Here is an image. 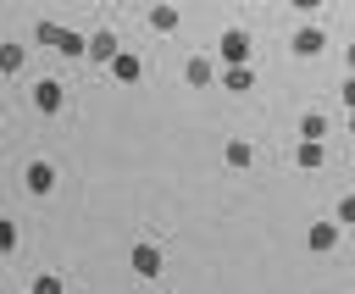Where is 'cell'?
Returning <instances> with one entry per match:
<instances>
[{
  "label": "cell",
  "instance_id": "19",
  "mask_svg": "<svg viewBox=\"0 0 355 294\" xmlns=\"http://www.w3.org/2000/svg\"><path fill=\"white\" fill-rule=\"evenodd\" d=\"M288 6H294V11H322L327 0H288Z\"/></svg>",
  "mask_w": 355,
  "mask_h": 294
},
{
  "label": "cell",
  "instance_id": "13",
  "mask_svg": "<svg viewBox=\"0 0 355 294\" xmlns=\"http://www.w3.org/2000/svg\"><path fill=\"white\" fill-rule=\"evenodd\" d=\"M150 28H155V33H172V28H178V6H155V11H150Z\"/></svg>",
  "mask_w": 355,
  "mask_h": 294
},
{
  "label": "cell",
  "instance_id": "2",
  "mask_svg": "<svg viewBox=\"0 0 355 294\" xmlns=\"http://www.w3.org/2000/svg\"><path fill=\"white\" fill-rule=\"evenodd\" d=\"M22 183H28V194H55V166L50 161H28V172H22Z\"/></svg>",
  "mask_w": 355,
  "mask_h": 294
},
{
  "label": "cell",
  "instance_id": "12",
  "mask_svg": "<svg viewBox=\"0 0 355 294\" xmlns=\"http://www.w3.org/2000/svg\"><path fill=\"white\" fill-rule=\"evenodd\" d=\"M338 244V222H311V250H333Z\"/></svg>",
  "mask_w": 355,
  "mask_h": 294
},
{
  "label": "cell",
  "instance_id": "11",
  "mask_svg": "<svg viewBox=\"0 0 355 294\" xmlns=\"http://www.w3.org/2000/svg\"><path fill=\"white\" fill-rule=\"evenodd\" d=\"M183 72H189V83H194V89H205V83L216 78V67H211V55H189V67H183Z\"/></svg>",
  "mask_w": 355,
  "mask_h": 294
},
{
  "label": "cell",
  "instance_id": "8",
  "mask_svg": "<svg viewBox=\"0 0 355 294\" xmlns=\"http://www.w3.org/2000/svg\"><path fill=\"white\" fill-rule=\"evenodd\" d=\"M327 161V150H322V139H300V150H294V166H305V172H316Z\"/></svg>",
  "mask_w": 355,
  "mask_h": 294
},
{
  "label": "cell",
  "instance_id": "10",
  "mask_svg": "<svg viewBox=\"0 0 355 294\" xmlns=\"http://www.w3.org/2000/svg\"><path fill=\"white\" fill-rule=\"evenodd\" d=\"M83 55H89V61H111V55H116V33H94V39H83Z\"/></svg>",
  "mask_w": 355,
  "mask_h": 294
},
{
  "label": "cell",
  "instance_id": "7",
  "mask_svg": "<svg viewBox=\"0 0 355 294\" xmlns=\"http://www.w3.org/2000/svg\"><path fill=\"white\" fill-rule=\"evenodd\" d=\"M222 83H227V94H250V83H255V72H250L244 61H227V67H222Z\"/></svg>",
  "mask_w": 355,
  "mask_h": 294
},
{
  "label": "cell",
  "instance_id": "3",
  "mask_svg": "<svg viewBox=\"0 0 355 294\" xmlns=\"http://www.w3.org/2000/svg\"><path fill=\"white\" fill-rule=\"evenodd\" d=\"M322 50H327V33H322L316 22L294 28V55H322Z\"/></svg>",
  "mask_w": 355,
  "mask_h": 294
},
{
  "label": "cell",
  "instance_id": "14",
  "mask_svg": "<svg viewBox=\"0 0 355 294\" xmlns=\"http://www.w3.org/2000/svg\"><path fill=\"white\" fill-rule=\"evenodd\" d=\"M322 133H327V116L322 111H305L300 116V139H322Z\"/></svg>",
  "mask_w": 355,
  "mask_h": 294
},
{
  "label": "cell",
  "instance_id": "6",
  "mask_svg": "<svg viewBox=\"0 0 355 294\" xmlns=\"http://www.w3.org/2000/svg\"><path fill=\"white\" fill-rule=\"evenodd\" d=\"M111 78H116V83H139V78H144V67H139V55H128V50H116V55H111Z\"/></svg>",
  "mask_w": 355,
  "mask_h": 294
},
{
  "label": "cell",
  "instance_id": "5",
  "mask_svg": "<svg viewBox=\"0 0 355 294\" xmlns=\"http://www.w3.org/2000/svg\"><path fill=\"white\" fill-rule=\"evenodd\" d=\"M227 61H250V33H244V28H227V33H222V67H227Z\"/></svg>",
  "mask_w": 355,
  "mask_h": 294
},
{
  "label": "cell",
  "instance_id": "9",
  "mask_svg": "<svg viewBox=\"0 0 355 294\" xmlns=\"http://www.w3.org/2000/svg\"><path fill=\"white\" fill-rule=\"evenodd\" d=\"M133 272H139V277H155V272H161V250H155V244H133Z\"/></svg>",
  "mask_w": 355,
  "mask_h": 294
},
{
  "label": "cell",
  "instance_id": "16",
  "mask_svg": "<svg viewBox=\"0 0 355 294\" xmlns=\"http://www.w3.org/2000/svg\"><path fill=\"white\" fill-rule=\"evenodd\" d=\"M22 67V44H0V72H17Z\"/></svg>",
  "mask_w": 355,
  "mask_h": 294
},
{
  "label": "cell",
  "instance_id": "1",
  "mask_svg": "<svg viewBox=\"0 0 355 294\" xmlns=\"http://www.w3.org/2000/svg\"><path fill=\"white\" fill-rule=\"evenodd\" d=\"M33 39H39L44 50H61V55H72V61L83 55V39H78L72 28H61V22H44V17H39V28H33Z\"/></svg>",
  "mask_w": 355,
  "mask_h": 294
},
{
  "label": "cell",
  "instance_id": "4",
  "mask_svg": "<svg viewBox=\"0 0 355 294\" xmlns=\"http://www.w3.org/2000/svg\"><path fill=\"white\" fill-rule=\"evenodd\" d=\"M61 100H67V89H61L55 78H39V83H33V105H39L44 116H50V111H61Z\"/></svg>",
  "mask_w": 355,
  "mask_h": 294
},
{
  "label": "cell",
  "instance_id": "18",
  "mask_svg": "<svg viewBox=\"0 0 355 294\" xmlns=\"http://www.w3.org/2000/svg\"><path fill=\"white\" fill-rule=\"evenodd\" d=\"M61 288H67V283H61V277H50V272H44V277H33V294H61Z\"/></svg>",
  "mask_w": 355,
  "mask_h": 294
},
{
  "label": "cell",
  "instance_id": "15",
  "mask_svg": "<svg viewBox=\"0 0 355 294\" xmlns=\"http://www.w3.org/2000/svg\"><path fill=\"white\" fill-rule=\"evenodd\" d=\"M222 155H227V166H250V161H255V150H250L244 139H227V150H222Z\"/></svg>",
  "mask_w": 355,
  "mask_h": 294
},
{
  "label": "cell",
  "instance_id": "17",
  "mask_svg": "<svg viewBox=\"0 0 355 294\" xmlns=\"http://www.w3.org/2000/svg\"><path fill=\"white\" fill-rule=\"evenodd\" d=\"M11 250H17V222L0 216V255H11Z\"/></svg>",
  "mask_w": 355,
  "mask_h": 294
}]
</instances>
